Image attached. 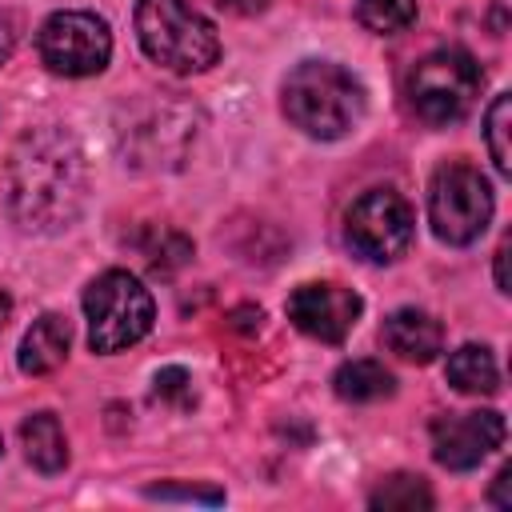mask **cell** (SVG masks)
<instances>
[{
	"instance_id": "1",
	"label": "cell",
	"mask_w": 512,
	"mask_h": 512,
	"mask_svg": "<svg viewBox=\"0 0 512 512\" xmlns=\"http://www.w3.org/2000/svg\"><path fill=\"white\" fill-rule=\"evenodd\" d=\"M12 212L24 228H68L84 204L88 172L84 152L64 128H44L20 140L12 152Z\"/></svg>"
},
{
	"instance_id": "2",
	"label": "cell",
	"mask_w": 512,
	"mask_h": 512,
	"mask_svg": "<svg viewBox=\"0 0 512 512\" xmlns=\"http://www.w3.org/2000/svg\"><path fill=\"white\" fill-rule=\"evenodd\" d=\"M364 84L336 60H304L284 80V116L312 140H340L364 116Z\"/></svg>"
},
{
	"instance_id": "3",
	"label": "cell",
	"mask_w": 512,
	"mask_h": 512,
	"mask_svg": "<svg viewBox=\"0 0 512 512\" xmlns=\"http://www.w3.org/2000/svg\"><path fill=\"white\" fill-rule=\"evenodd\" d=\"M136 40L168 72H204L220 60V36L188 0H136Z\"/></svg>"
},
{
	"instance_id": "4",
	"label": "cell",
	"mask_w": 512,
	"mask_h": 512,
	"mask_svg": "<svg viewBox=\"0 0 512 512\" xmlns=\"http://www.w3.org/2000/svg\"><path fill=\"white\" fill-rule=\"evenodd\" d=\"M84 316H88V348L112 356L148 336L156 320V304H152V292L132 272L108 268L88 284Z\"/></svg>"
},
{
	"instance_id": "5",
	"label": "cell",
	"mask_w": 512,
	"mask_h": 512,
	"mask_svg": "<svg viewBox=\"0 0 512 512\" xmlns=\"http://www.w3.org/2000/svg\"><path fill=\"white\" fill-rule=\"evenodd\" d=\"M480 64L464 48H436L408 72V104L412 112L432 124L448 128L460 116H468L476 92H480Z\"/></svg>"
},
{
	"instance_id": "6",
	"label": "cell",
	"mask_w": 512,
	"mask_h": 512,
	"mask_svg": "<svg viewBox=\"0 0 512 512\" xmlns=\"http://www.w3.org/2000/svg\"><path fill=\"white\" fill-rule=\"evenodd\" d=\"M492 220V188L480 168L448 160L428 184V224L444 244H472Z\"/></svg>"
},
{
	"instance_id": "7",
	"label": "cell",
	"mask_w": 512,
	"mask_h": 512,
	"mask_svg": "<svg viewBox=\"0 0 512 512\" xmlns=\"http://www.w3.org/2000/svg\"><path fill=\"white\" fill-rule=\"evenodd\" d=\"M416 232L412 204L396 188H368L344 216V240L356 256L372 264H392L408 252Z\"/></svg>"
},
{
	"instance_id": "8",
	"label": "cell",
	"mask_w": 512,
	"mask_h": 512,
	"mask_svg": "<svg viewBox=\"0 0 512 512\" xmlns=\"http://www.w3.org/2000/svg\"><path fill=\"white\" fill-rule=\"evenodd\" d=\"M36 52L60 76H96V72H104L108 56H112V32H108L104 16L64 8L40 24Z\"/></svg>"
},
{
	"instance_id": "9",
	"label": "cell",
	"mask_w": 512,
	"mask_h": 512,
	"mask_svg": "<svg viewBox=\"0 0 512 512\" xmlns=\"http://www.w3.org/2000/svg\"><path fill=\"white\" fill-rule=\"evenodd\" d=\"M504 444V416L492 408L444 412L432 420V456L440 468L468 472Z\"/></svg>"
},
{
	"instance_id": "10",
	"label": "cell",
	"mask_w": 512,
	"mask_h": 512,
	"mask_svg": "<svg viewBox=\"0 0 512 512\" xmlns=\"http://www.w3.org/2000/svg\"><path fill=\"white\" fill-rule=\"evenodd\" d=\"M364 312V300L344 288V284H332V280H312V284H300L292 296H288V320L312 336V340H324V344H340L356 320Z\"/></svg>"
},
{
	"instance_id": "11",
	"label": "cell",
	"mask_w": 512,
	"mask_h": 512,
	"mask_svg": "<svg viewBox=\"0 0 512 512\" xmlns=\"http://www.w3.org/2000/svg\"><path fill=\"white\" fill-rule=\"evenodd\" d=\"M380 340L388 352H396L400 360L408 364H428L436 360V352L444 348V328L436 316L420 312V308H396L384 328H380Z\"/></svg>"
},
{
	"instance_id": "12",
	"label": "cell",
	"mask_w": 512,
	"mask_h": 512,
	"mask_svg": "<svg viewBox=\"0 0 512 512\" xmlns=\"http://www.w3.org/2000/svg\"><path fill=\"white\" fill-rule=\"evenodd\" d=\"M68 348H72L68 320L56 316V312H44L40 320H32V328L20 340V372L44 376V372H52V368H60L68 360Z\"/></svg>"
},
{
	"instance_id": "13",
	"label": "cell",
	"mask_w": 512,
	"mask_h": 512,
	"mask_svg": "<svg viewBox=\"0 0 512 512\" xmlns=\"http://www.w3.org/2000/svg\"><path fill=\"white\" fill-rule=\"evenodd\" d=\"M448 384L464 396H492L500 388V368H496V356L492 348L484 344H460L452 356H448V368H444Z\"/></svg>"
},
{
	"instance_id": "14",
	"label": "cell",
	"mask_w": 512,
	"mask_h": 512,
	"mask_svg": "<svg viewBox=\"0 0 512 512\" xmlns=\"http://www.w3.org/2000/svg\"><path fill=\"white\" fill-rule=\"evenodd\" d=\"M332 388L348 404H376V400L396 392V376L380 360H348V364L336 368Z\"/></svg>"
},
{
	"instance_id": "15",
	"label": "cell",
	"mask_w": 512,
	"mask_h": 512,
	"mask_svg": "<svg viewBox=\"0 0 512 512\" xmlns=\"http://www.w3.org/2000/svg\"><path fill=\"white\" fill-rule=\"evenodd\" d=\"M20 440H24V456L32 468L40 472H60L68 464V440H64V428L52 412H36L20 424Z\"/></svg>"
},
{
	"instance_id": "16",
	"label": "cell",
	"mask_w": 512,
	"mask_h": 512,
	"mask_svg": "<svg viewBox=\"0 0 512 512\" xmlns=\"http://www.w3.org/2000/svg\"><path fill=\"white\" fill-rule=\"evenodd\" d=\"M372 508H396V512H416V508H432V492L420 476H408V472H396L388 476L372 496H368Z\"/></svg>"
},
{
	"instance_id": "17",
	"label": "cell",
	"mask_w": 512,
	"mask_h": 512,
	"mask_svg": "<svg viewBox=\"0 0 512 512\" xmlns=\"http://www.w3.org/2000/svg\"><path fill=\"white\" fill-rule=\"evenodd\" d=\"M356 20L376 36H392L416 20V0H356Z\"/></svg>"
},
{
	"instance_id": "18",
	"label": "cell",
	"mask_w": 512,
	"mask_h": 512,
	"mask_svg": "<svg viewBox=\"0 0 512 512\" xmlns=\"http://www.w3.org/2000/svg\"><path fill=\"white\" fill-rule=\"evenodd\" d=\"M508 116H512V100L508 92H500L484 116V140H488V152H492V164L500 176H508L512 160H508Z\"/></svg>"
},
{
	"instance_id": "19",
	"label": "cell",
	"mask_w": 512,
	"mask_h": 512,
	"mask_svg": "<svg viewBox=\"0 0 512 512\" xmlns=\"http://www.w3.org/2000/svg\"><path fill=\"white\" fill-rule=\"evenodd\" d=\"M184 384H188V372H184V368H164V372H156V396L184 392Z\"/></svg>"
},
{
	"instance_id": "20",
	"label": "cell",
	"mask_w": 512,
	"mask_h": 512,
	"mask_svg": "<svg viewBox=\"0 0 512 512\" xmlns=\"http://www.w3.org/2000/svg\"><path fill=\"white\" fill-rule=\"evenodd\" d=\"M12 48H16V20L8 12H0V64L12 56Z\"/></svg>"
},
{
	"instance_id": "21",
	"label": "cell",
	"mask_w": 512,
	"mask_h": 512,
	"mask_svg": "<svg viewBox=\"0 0 512 512\" xmlns=\"http://www.w3.org/2000/svg\"><path fill=\"white\" fill-rule=\"evenodd\" d=\"M216 4L228 8V12H236V16H256V12L268 8V0H216Z\"/></svg>"
},
{
	"instance_id": "22",
	"label": "cell",
	"mask_w": 512,
	"mask_h": 512,
	"mask_svg": "<svg viewBox=\"0 0 512 512\" xmlns=\"http://www.w3.org/2000/svg\"><path fill=\"white\" fill-rule=\"evenodd\" d=\"M496 288H500V292H512V288H508V240L496 248Z\"/></svg>"
},
{
	"instance_id": "23",
	"label": "cell",
	"mask_w": 512,
	"mask_h": 512,
	"mask_svg": "<svg viewBox=\"0 0 512 512\" xmlns=\"http://www.w3.org/2000/svg\"><path fill=\"white\" fill-rule=\"evenodd\" d=\"M504 488H508V468H504V472H500V476H496V492H492V500H496V504H500V508H512V500H508V496H504Z\"/></svg>"
}]
</instances>
